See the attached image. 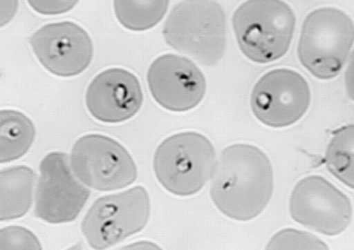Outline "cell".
I'll list each match as a JSON object with an SVG mask.
<instances>
[{"instance_id": "7", "label": "cell", "mask_w": 354, "mask_h": 250, "mask_svg": "<svg viewBox=\"0 0 354 250\" xmlns=\"http://www.w3.org/2000/svg\"><path fill=\"white\" fill-rule=\"evenodd\" d=\"M70 162L75 176L86 186L106 191L132 184L138 175L133 159L116 140L88 134L74 144Z\"/></svg>"}, {"instance_id": "10", "label": "cell", "mask_w": 354, "mask_h": 250, "mask_svg": "<svg viewBox=\"0 0 354 250\" xmlns=\"http://www.w3.org/2000/svg\"><path fill=\"white\" fill-rule=\"evenodd\" d=\"M90 191L74 174L68 156L62 152L46 155L39 165L35 214L52 224L75 220Z\"/></svg>"}, {"instance_id": "21", "label": "cell", "mask_w": 354, "mask_h": 250, "mask_svg": "<svg viewBox=\"0 0 354 250\" xmlns=\"http://www.w3.org/2000/svg\"><path fill=\"white\" fill-rule=\"evenodd\" d=\"M17 0H1V26L8 23L15 15Z\"/></svg>"}, {"instance_id": "6", "label": "cell", "mask_w": 354, "mask_h": 250, "mask_svg": "<svg viewBox=\"0 0 354 250\" xmlns=\"http://www.w3.org/2000/svg\"><path fill=\"white\" fill-rule=\"evenodd\" d=\"M147 190L136 186L98 198L82 222V231L93 249L111 247L144 229L150 215Z\"/></svg>"}, {"instance_id": "12", "label": "cell", "mask_w": 354, "mask_h": 250, "mask_svg": "<svg viewBox=\"0 0 354 250\" xmlns=\"http://www.w3.org/2000/svg\"><path fill=\"white\" fill-rule=\"evenodd\" d=\"M147 79L154 100L172 112L194 108L206 92L203 72L192 60L175 54H165L153 60Z\"/></svg>"}, {"instance_id": "22", "label": "cell", "mask_w": 354, "mask_h": 250, "mask_svg": "<svg viewBox=\"0 0 354 250\" xmlns=\"http://www.w3.org/2000/svg\"><path fill=\"white\" fill-rule=\"evenodd\" d=\"M344 84L348 96L354 101V49L351 54L345 71Z\"/></svg>"}, {"instance_id": "11", "label": "cell", "mask_w": 354, "mask_h": 250, "mask_svg": "<svg viewBox=\"0 0 354 250\" xmlns=\"http://www.w3.org/2000/svg\"><path fill=\"white\" fill-rule=\"evenodd\" d=\"M30 44L40 64L59 77H73L90 64L93 46L87 32L71 21L51 23L36 30Z\"/></svg>"}, {"instance_id": "16", "label": "cell", "mask_w": 354, "mask_h": 250, "mask_svg": "<svg viewBox=\"0 0 354 250\" xmlns=\"http://www.w3.org/2000/svg\"><path fill=\"white\" fill-rule=\"evenodd\" d=\"M324 160L333 176L354 189V124L342 126L333 132Z\"/></svg>"}, {"instance_id": "4", "label": "cell", "mask_w": 354, "mask_h": 250, "mask_svg": "<svg viewBox=\"0 0 354 250\" xmlns=\"http://www.w3.org/2000/svg\"><path fill=\"white\" fill-rule=\"evenodd\" d=\"M354 44V23L335 7L309 12L301 30L297 55L301 65L315 77H335L348 59Z\"/></svg>"}, {"instance_id": "5", "label": "cell", "mask_w": 354, "mask_h": 250, "mask_svg": "<svg viewBox=\"0 0 354 250\" xmlns=\"http://www.w3.org/2000/svg\"><path fill=\"white\" fill-rule=\"evenodd\" d=\"M216 162L209 140L199 133L186 131L174 134L158 145L153 166L165 190L185 197L198 193L212 178Z\"/></svg>"}, {"instance_id": "14", "label": "cell", "mask_w": 354, "mask_h": 250, "mask_svg": "<svg viewBox=\"0 0 354 250\" xmlns=\"http://www.w3.org/2000/svg\"><path fill=\"white\" fill-rule=\"evenodd\" d=\"M36 174L26 166L2 170L0 173V220H10L25 215L32 202Z\"/></svg>"}, {"instance_id": "3", "label": "cell", "mask_w": 354, "mask_h": 250, "mask_svg": "<svg viewBox=\"0 0 354 250\" xmlns=\"http://www.w3.org/2000/svg\"><path fill=\"white\" fill-rule=\"evenodd\" d=\"M232 23L241 52L252 61L267 64L288 52L296 17L283 0H246L234 11Z\"/></svg>"}, {"instance_id": "9", "label": "cell", "mask_w": 354, "mask_h": 250, "mask_svg": "<svg viewBox=\"0 0 354 250\" xmlns=\"http://www.w3.org/2000/svg\"><path fill=\"white\" fill-rule=\"evenodd\" d=\"M310 90L305 78L289 68L272 70L254 84L250 107L255 117L272 128H283L299 121L310 104Z\"/></svg>"}, {"instance_id": "8", "label": "cell", "mask_w": 354, "mask_h": 250, "mask_svg": "<svg viewBox=\"0 0 354 250\" xmlns=\"http://www.w3.org/2000/svg\"><path fill=\"white\" fill-rule=\"evenodd\" d=\"M289 211L296 222L329 236L344 232L353 216L349 198L318 175L306 176L295 185L290 197Z\"/></svg>"}, {"instance_id": "19", "label": "cell", "mask_w": 354, "mask_h": 250, "mask_svg": "<svg viewBox=\"0 0 354 250\" xmlns=\"http://www.w3.org/2000/svg\"><path fill=\"white\" fill-rule=\"evenodd\" d=\"M37 237L28 229L9 226L1 230L0 249H41Z\"/></svg>"}, {"instance_id": "13", "label": "cell", "mask_w": 354, "mask_h": 250, "mask_svg": "<svg viewBox=\"0 0 354 250\" xmlns=\"http://www.w3.org/2000/svg\"><path fill=\"white\" fill-rule=\"evenodd\" d=\"M90 114L105 123H120L133 117L140 109L143 93L138 79L120 68L103 70L91 81L86 93Z\"/></svg>"}, {"instance_id": "17", "label": "cell", "mask_w": 354, "mask_h": 250, "mask_svg": "<svg viewBox=\"0 0 354 250\" xmlns=\"http://www.w3.org/2000/svg\"><path fill=\"white\" fill-rule=\"evenodd\" d=\"M169 3V0H113V8L122 26L133 31H144L162 20Z\"/></svg>"}, {"instance_id": "18", "label": "cell", "mask_w": 354, "mask_h": 250, "mask_svg": "<svg viewBox=\"0 0 354 250\" xmlns=\"http://www.w3.org/2000/svg\"><path fill=\"white\" fill-rule=\"evenodd\" d=\"M266 249H328V246L317 236L292 228L277 232L268 241Z\"/></svg>"}, {"instance_id": "1", "label": "cell", "mask_w": 354, "mask_h": 250, "mask_svg": "<svg viewBox=\"0 0 354 250\" xmlns=\"http://www.w3.org/2000/svg\"><path fill=\"white\" fill-rule=\"evenodd\" d=\"M210 196L224 215L241 222L259 215L274 189L272 164L259 148L237 143L225 147L216 160Z\"/></svg>"}, {"instance_id": "20", "label": "cell", "mask_w": 354, "mask_h": 250, "mask_svg": "<svg viewBox=\"0 0 354 250\" xmlns=\"http://www.w3.org/2000/svg\"><path fill=\"white\" fill-rule=\"evenodd\" d=\"M79 0H27L30 6L37 12L54 15L71 10Z\"/></svg>"}, {"instance_id": "23", "label": "cell", "mask_w": 354, "mask_h": 250, "mask_svg": "<svg viewBox=\"0 0 354 250\" xmlns=\"http://www.w3.org/2000/svg\"><path fill=\"white\" fill-rule=\"evenodd\" d=\"M124 249H160V247L158 246L156 244L146 241V240H142L133 243H131L129 245H127L124 247Z\"/></svg>"}, {"instance_id": "2", "label": "cell", "mask_w": 354, "mask_h": 250, "mask_svg": "<svg viewBox=\"0 0 354 250\" xmlns=\"http://www.w3.org/2000/svg\"><path fill=\"white\" fill-rule=\"evenodd\" d=\"M162 35L165 42L198 64L216 65L226 47V18L214 0H183L170 11Z\"/></svg>"}, {"instance_id": "15", "label": "cell", "mask_w": 354, "mask_h": 250, "mask_svg": "<svg viewBox=\"0 0 354 250\" xmlns=\"http://www.w3.org/2000/svg\"><path fill=\"white\" fill-rule=\"evenodd\" d=\"M35 137L32 121L24 113L4 109L0 113V161L9 162L23 156Z\"/></svg>"}]
</instances>
